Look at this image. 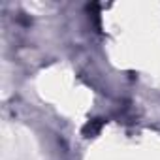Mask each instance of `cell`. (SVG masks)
<instances>
[{
  "label": "cell",
  "mask_w": 160,
  "mask_h": 160,
  "mask_svg": "<svg viewBox=\"0 0 160 160\" xmlns=\"http://www.w3.org/2000/svg\"><path fill=\"white\" fill-rule=\"evenodd\" d=\"M100 126H102V122H96V121H92V122H89V124H87V126L83 128V132H85V134H91V136H92V134H96V132L100 130Z\"/></svg>",
  "instance_id": "1"
}]
</instances>
